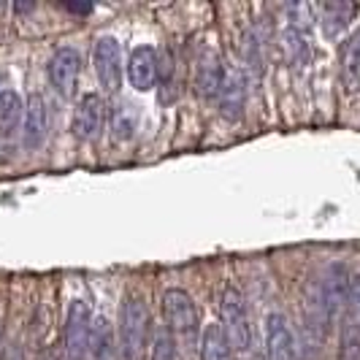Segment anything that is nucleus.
<instances>
[{"instance_id": "4be33fe9", "label": "nucleus", "mask_w": 360, "mask_h": 360, "mask_svg": "<svg viewBox=\"0 0 360 360\" xmlns=\"http://www.w3.org/2000/svg\"><path fill=\"white\" fill-rule=\"evenodd\" d=\"M347 309L355 314V320H360V274L349 276V292H347Z\"/></svg>"}, {"instance_id": "39448f33", "label": "nucleus", "mask_w": 360, "mask_h": 360, "mask_svg": "<svg viewBox=\"0 0 360 360\" xmlns=\"http://www.w3.org/2000/svg\"><path fill=\"white\" fill-rule=\"evenodd\" d=\"M92 65H95V76L103 92L114 95L122 87V76H125V65H122V46L114 36H101L92 46Z\"/></svg>"}, {"instance_id": "1a4fd4ad", "label": "nucleus", "mask_w": 360, "mask_h": 360, "mask_svg": "<svg viewBox=\"0 0 360 360\" xmlns=\"http://www.w3.org/2000/svg\"><path fill=\"white\" fill-rule=\"evenodd\" d=\"M160 76V54L155 46L141 44L136 46L130 57H127V82L136 92H149L155 90Z\"/></svg>"}, {"instance_id": "f3484780", "label": "nucleus", "mask_w": 360, "mask_h": 360, "mask_svg": "<svg viewBox=\"0 0 360 360\" xmlns=\"http://www.w3.org/2000/svg\"><path fill=\"white\" fill-rule=\"evenodd\" d=\"M19 117H25V101L14 90H0V136L14 133Z\"/></svg>"}, {"instance_id": "dca6fc26", "label": "nucleus", "mask_w": 360, "mask_h": 360, "mask_svg": "<svg viewBox=\"0 0 360 360\" xmlns=\"http://www.w3.org/2000/svg\"><path fill=\"white\" fill-rule=\"evenodd\" d=\"M117 339L111 333L106 320L95 317L92 323V342H90V358L92 360H117Z\"/></svg>"}, {"instance_id": "20e7f679", "label": "nucleus", "mask_w": 360, "mask_h": 360, "mask_svg": "<svg viewBox=\"0 0 360 360\" xmlns=\"http://www.w3.org/2000/svg\"><path fill=\"white\" fill-rule=\"evenodd\" d=\"M162 317H165V328L171 333H176L181 339H195L198 333V309L190 292L174 288L162 292Z\"/></svg>"}, {"instance_id": "aec40b11", "label": "nucleus", "mask_w": 360, "mask_h": 360, "mask_svg": "<svg viewBox=\"0 0 360 360\" xmlns=\"http://www.w3.org/2000/svg\"><path fill=\"white\" fill-rule=\"evenodd\" d=\"M339 360H360V323L358 320H349V323L342 328Z\"/></svg>"}, {"instance_id": "a211bd4d", "label": "nucleus", "mask_w": 360, "mask_h": 360, "mask_svg": "<svg viewBox=\"0 0 360 360\" xmlns=\"http://www.w3.org/2000/svg\"><path fill=\"white\" fill-rule=\"evenodd\" d=\"M266 41H269V33L263 25H255L247 30L244 36V54H247V65L255 68L260 73V65H263V52H266Z\"/></svg>"}, {"instance_id": "9b49d317", "label": "nucleus", "mask_w": 360, "mask_h": 360, "mask_svg": "<svg viewBox=\"0 0 360 360\" xmlns=\"http://www.w3.org/2000/svg\"><path fill=\"white\" fill-rule=\"evenodd\" d=\"M46 133H49V108L46 101L33 92L25 103V117H22V144L25 149H41L46 141Z\"/></svg>"}, {"instance_id": "2eb2a0df", "label": "nucleus", "mask_w": 360, "mask_h": 360, "mask_svg": "<svg viewBox=\"0 0 360 360\" xmlns=\"http://www.w3.org/2000/svg\"><path fill=\"white\" fill-rule=\"evenodd\" d=\"M339 63H342V76L349 87L360 84V27L352 30L344 38L342 52H339Z\"/></svg>"}, {"instance_id": "f8f14e48", "label": "nucleus", "mask_w": 360, "mask_h": 360, "mask_svg": "<svg viewBox=\"0 0 360 360\" xmlns=\"http://www.w3.org/2000/svg\"><path fill=\"white\" fill-rule=\"evenodd\" d=\"M244 106H247V82L238 71H228L222 87H219V95H217V108L228 122H236V120H241Z\"/></svg>"}, {"instance_id": "0eeeda50", "label": "nucleus", "mask_w": 360, "mask_h": 360, "mask_svg": "<svg viewBox=\"0 0 360 360\" xmlns=\"http://www.w3.org/2000/svg\"><path fill=\"white\" fill-rule=\"evenodd\" d=\"M106 125V103L98 92H87L73 108L71 130L79 141H95Z\"/></svg>"}, {"instance_id": "5701e85b", "label": "nucleus", "mask_w": 360, "mask_h": 360, "mask_svg": "<svg viewBox=\"0 0 360 360\" xmlns=\"http://www.w3.org/2000/svg\"><path fill=\"white\" fill-rule=\"evenodd\" d=\"M0 360H27V358H25V349H22V344L11 342V344H6V349H3Z\"/></svg>"}, {"instance_id": "ddd939ff", "label": "nucleus", "mask_w": 360, "mask_h": 360, "mask_svg": "<svg viewBox=\"0 0 360 360\" xmlns=\"http://www.w3.org/2000/svg\"><path fill=\"white\" fill-rule=\"evenodd\" d=\"M225 65H222V60L217 57L214 52L203 54L198 63V71H195V87L203 98H209V101H217V95H219V87H222V82H225Z\"/></svg>"}, {"instance_id": "423d86ee", "label": "nucleus", "mask_w": 360, "mask_h": 360, "mask_svg": "<svg viewBox=\"0 0 360 360\" xmlns=\"http://www.w3.org/2000/svg\"><path fill=\"white\" fill-rule=\"evenodd\" d=\"M46 76L60 98H73L79 90V76H82V54L73 46L57 49L46 63Z\"/></svg>"}, {"instance_id": "412c9836", "label": "nucleus", "mask_w": 360, "mask_h": 360, "mask_svg": "<svg viewBox=\"0 0 360 360\" xmlns=\"http://www.w3.org/2000/svg\"><path fill=\"white\" fill-rule=\"evenodd\" d=\"M152 360H179L174 333L168 328H158L152 336Z\"/></svg>"}, {"instance_id": "4468645a", "label": "nucleus", "mask_w": 360, "mask_h": 360, "mask_svg": "<svg viewBox=\"0 0 360 360\" xmlns=\"http://www.w3.org/2000/svg\"><path fill=\"white\" fill-rule=\"evenodd\" d=\"M198 352H200V360H233V347L228 342L222 325L212 323L203 328Z\"/></svg>"}, {"instance_id": "6e6552de", "label": "nucleus", "mask_w": 360, "mask_h": 360, "mask_svg": "<svg viewBox=\"0 0 360 360\" xmlns=\"http://www.w3.org/2000/svg\"><path fill=\"white\" fill-rule=\"evenodd\" d=\"M347 292H349V274H347L344 266L333 263V266L323 274L320 295H317L320 314H323L325 323H330V320H336V317L342 314V309L347 307Z\"/></svg>"}, {"instance_id": "7ed1b4c3", "label": "nucleus", "mask_w": 360, "mask_h": 360, "mask_svg": "<svg viewBox=\"0 0 360 360\" xmlns=\"http://www.w3.org/2000/svg\"><path fill=\"white\" fill-rule=\"evenodd\" d=\"M92 317L90 304L76 298L68 307V314H65V360H84L90 358V342H92Z\"/></svg>"}, {"instance_id": "f257e3e1", "label": "nucleus", "mask_w": 360, "mask_h": 360, "mask_svg": "<svg viewBox=\"0 0 360 360\" xmlns=\"http://www.w3.org/2000/svg\"><path fill=\"white\" fill-rule=\"evenodd\" d=\"M149 333V309L144 298L125 295L117 320V352L120 360H141Z\"/></svg>"}, {"instance_id": "9d476101", "label": "nucleus", "mask_w": 360, "mask_h": 360, "mask_svg": "<svg viewBox=\"0 0 360 360\" xmlns=\"http://www.w3.org/2000/svg\"><path fill=\"white\" fill-rule=\"evenodd\" d=\"M266 360H298L295 333L279 311L266 317Z\"/></svg>"}, {"instance_id": "f03ea898", "label": "nucleus", "mask_w": 360, "mask_h": 360, "mask_svg": "<svg viewBox=\"0 0 360 360\" xmlns=\"http://www.w3.org/2000/svg\"><path fill=\"white\" fill-rule=\"evenodd\" d=\"M219 325L228 336V342L238 355H247L252 349V320L250 309L241 295V290L225 288L219 298Z\"/></svg>"}, {"instance_id": "6ab92c4d", "label": "nucleus", "mask_w": 360, "mask_h": 360, "mask_svg": "<svg viewBox=\"0 0 360 360\" xmlns=\"http://www.w3.org/2000/svg\"><path fill=\"white\" fill-rule=\"evenodd\" d=\"M355 14V6H344V3H325L320 6V17H323L328 33H339L342 27H347V22Z\"/></svg>"}]
</instances>
